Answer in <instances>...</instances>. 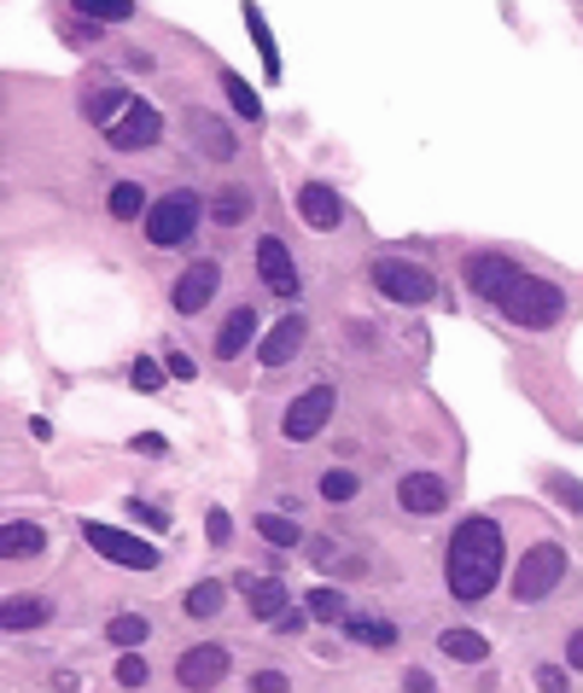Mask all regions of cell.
Here are the masks:
<instances>
[{"label": "cell", "instance_id": "6da1fadb", "mask_svg": "<svg viewBox=\"0 0 583 693\" xmlns=\"http://www.w3.org/2000/svg\"><path fill=\"white\" fill-rule=\"evenodd\" d=\"M502 577V525L490 513H473V519L455 525L449 536V559H444V583L455 601H485Z\"/></svg>", "mask_w": 583, "mask_h": 693}, {"label": "cell", "instance_id": "7a4b0ae2", "mask_svg": "<svg viewBox=\"0 0 583 693\" xmlns=\"http://www.w3.org/2000/svg\"><path fill=\"white\" fill-rule=\"evenodd\" d=\"M490 303L502 310V321H514L525 332H543V326H554L566 315V292L554 286V280H543V274H525V269H514L508 286H502Z\"/></svg>", "mask_w": 583, "mask_h": 693}, {"label": "cell", "instance_id": "3957f363", "mask_svg": "<svg viewBox=\"0 0 583 693\" xmlns=\"http://www.w3.org/2000/svg\"><path fill=\"white\" fill-rule=\"evenodd\" d=\"M561 583H566V548L561 543H537V548H525V559L514 566V601L519 606H537Z\"/></svg>", "mask_w": 583, "mask_h": 693}, {"label": "cell", "instance_id": "277c9868", "mask_svg": "<svg viewBox=\"0 0 583 693\" xmlns=\"http://www.w3.org/2000/svg\"><path fill=\"white\" fill-rule=\"evenodd\" d=\"M198 216H205V204H198V193H187V187L164 193V198L146 211V245H158V251H169V245H187V234L198 227Z\"/></svg>", "mask_w": 583, "mask_h": 693}, {"label": "cell", "instance_id": "5b68a950", "mask_svg": "<svg viewBox=\"0 0 583 693\" xmlns=\"http://www.w3.org/2000/svg\"><path fill=\"white\" fill-rule=\"evenodd\" d=\"M373 286L386 292V303H409V310L438 303V274L409 263V256H379V263H373Z\"/></svg>", "mask_w": 583, "mask_h": 693}, {"label": "cell", "instance_id": "8992f818", "mask_svg": "<svg viewBox=\"0 0 583 693\" xmlns=\"http://www.w3.org/2000/svg\"><path fill=\"white\" fill-rule=\"evenodd\" d=\"M82 536H88V548L99 554V559H111V566H129V572H158V548L146 543V536H135V530H117V525H82Z\"/></svg>", "mask_w": 583, "mask_h": 693}, {"label": "cell", "instance_id": "52a82bcc", "mask_svg": "<svg viewBox=\"0 0 583 693\" xmlns=\"http://www.w3.org/2000/svg\"><path fill=\"white\" fill-rule=\"evenodd\" d=\"M333 402H339V391L333 384H310L303 397H292V408H286V420H281V431H286V443H310L315 431L333 420Z\"/></svg>", "mask_w": 583, "mask_h": 693}, {"label": "cell", "instance_id": "ba28073f", "mask_svg": "<svg viewBox=\"0 0 583 693\" xmlns=\"http://www.w3.org/2000/svg\"><path fill=\"white\" fill-rule=\"evenodd\" d=\"M158 135H164V111H158V106H146V99H135V106H129V111H123V117L106 128V140H111L117 152L158 146Z\"/></svg>", "mask_w": 583, "mask_h": 693}, {"label": "cell", "instance_id": "9c48e42d", "mask_svg": "<svg viewBox=\"0 0 583 693\" xmlns=\"http://www.w3.org/2000/svg\"><path fill=\"white\" fill-rule=\"evenodd\" d=\"M397 507L409 513V519H433V513L449 507V484L438 472H409L397 484Z\"/></svg>", "mask_w": 583, "mask_h": 693}, {"label": "cell", "instance_id": "30bf717a", "mask_svg": "<svg viewBox=\"0 0 583 693\" xmlns=\"http://www.w3.org/2000/svg\"><path fill=\"white\" fill-rule=\"evenodd\" d=\"M216 286H222V269L211 263H193L182 280H175V292H169V303H175V315H198V310H211V297H216Z\"/></svg>", "mask_w": 583, "mask_h": 693}, {"label": "cell", "instance_id": "8fae6325", "mask_svg": "<svg viewBox=\"0 0 583 693\" xmlns=\"http://www.w3.org/2000/svg\"><path fill=\"white\" fill-rule=\"evenodd\" d=\"M298 216L315 227V234H333V227L344 222V198L339 187H327V182H303L298 187Z\"/></svg>", "mask_w": 583, "mask_h": 693}, {"label": "cell", "instance_id": "7c38bea8", "mask_svg": "<svg viewBox=\"0 0 583 693\" xmlns=\"http://www.w3.org/2000/svg\"><path fill=\"white\" fill-rule=\"evenodd\" d=\"M258 274H263V286L274 292V297H298V263H292V251L281 245V240H258Z\"/></svg>", "mask_w": 583, "mask_h": 693}, {"label": "cell", "instance_id": "4fadbf2b", "mask_svg": "<svg viewBox=\"0 0 583 693\" xmlns=\"http://www.w3.org/2000/svg\"><path fill=\"white\" fill-rule=\"evenodd\" d=\"M175 676H182V687L205 693V687H216V682L227 676V653H222V647H187L182 664H175Z\"/></svg>", "mask_w": 583, "mask_h": 693}, {"label": "cell", "instance_id": "5bb4252c", "mask_svg": "<svg viewBox=\"0 0 583 693\" xmlns=\"http://www.w3.org/2000/svg\"><path fill=\"white\" fill-rule=\"evenodd\" d=\"M514 269H519V263H508V256H496V251H473V256H467V286L490 303L502 286H508Z\"/></svg>", "mask_w": 583, "mask_h": 693}, {"label": "cell", "instance_id": "9a60e30c", "mask_svg": "<svg viewBox=\"0 0 583 693\" xmlns=\"http://www.w3.org/2000/svg\"><path fill=\"white\" fill-rule=\"evenodd\" d=\"M251 339H258V310L240 303V310L222 321V332H216V355H222V362H240V355L251 350Z\"/></svg>", "mask_w": 583, "mask_h": 693}, {"label": "cell", "instance_id": "2e32d148", "mask_svg": "<svg viewBox=\"0 0 583 693\" xmlns=\"http://www.w3.org/2000/svg\"><path fill=\"white\" fill-rule=\"evenodd\" d=\"M240 583H245V577H240ZM245 606L258 612L263 624H274V618L292 606V583H281V577H251V583H245Z\"/></svg>", "mask_w": 583, "mask_h": 693}, {"label": "cell", "instance_id": "e0dca14e", "mask_svg": "<svg viewBox=\"0 0 583 693\" xmlns=\"http://www.w3.org/2000/svg\"><path fill=\"white\" fill-rule=\"evenodd\" d=\"M303 332H310V326H303V315H286V321H281V326H274L269 339H263L258 362H263V368H286L292 355L303 350Z\"/></svg>", "mask_w": 583, "mask_h": 693}, {"label": "cell", "instance_id": "ac0fdd59", "mask_svg": "<svg viewBox=\"0 0 583 693\" xmlns=\"http://www.w3.org/2000/svg\"><path fill=\"white\" fill-rule=\"evenodd\" d=\"M41 548H47L41 525H30V519H7V525H0V554H7V559H30Z\"/></svg>", "mask_w": 583, "mask_h": 693}, {"label": "cell", "instance_id": "d6986e66", "mask_svg": "<svg viewBox=\"0 0 583 693\" xmlns=\"http://www.w3.org/2000/svg\"><path fill=\"white\" fill-rule=\"evenodd\" d=\"M438 647H444L449 658H461V664H485V658H490V641L478 635V629H461V624L444 629V635H438Z\"/></svg>", "mask_w": 583, "mask_h": 693}, {"label": "cell", "instance_id": "ffe728a7", "mask_svg": "<svg viewBox=\"0 0 583 693\" xmlns=\"http://www.w3.org/2000/svg\"><path fill=\"white\" fill-rule=\"evenodd\" d=\"M47 618H54V606H47V601H7V606H0V629H41Z\"/></svg>", "mask_w": 583, "mask_h": 693}, {"label": "cell", "instance_id": "44dd1931", "mask_svg": "<svg viewBox=\"0 0 583 693\" xmlns=\"http://www.w3.org/2000/svg\"><path fill=\"white\" fill-rule=\"evenodd\" d=\"M129 106H135V99L123 94V88H94V94L82 99V111H88V117H94L99 128H111V123H117L123 111H129Z\"/></svg>", "mask_w": 583, "mask_h": 693}, {"label": "cell", "instance_id": "7402d4cb", "mask_svg": "<svg viewBox=\"0 0 583 693\" xmlns=\"http://www.w3.org/2000/svg\"><path fill=\"white\" fill-rule=\"evenodd\" d=\"M245 23H251V41H258V53H263V76L281 82V53H274V36H269V23L258 12V0H245Z\"/></svg>", "mask_w": 583, "mask_h": 693}, {"label": "cell", "instance_id": "603a6c76", "mask_svg": "<svg viewBox=\"0 0 583 693\" xmlns=\"http://www.w3.org/2000/svg\"><path fill=\"white\" fill-rule=\"evenodd\" d=\"M76 18H94V23H129L135 18V0H70Z\"/></svg>", "mask_w": 583, "mask_h": 693}, {"label": "cell", "instance_id": "cb8c5ba5", "mask_svg": "<svg viewBox=\"0 0 583 693\" xmlns=\"http://www.w3.org/2000/svg\"><path fill=\"white\" fill-rule=\"evenodd\" d=\"M211 216H216L222 227H240V222L251 216V193H245V187H222V193L211 198Z\"/></svg>", "mask_w": 583, "mask_h": 693}, {"label": "cell", "instance_id": "d4e9b609", "mask_svg": "<svg viewBox=\"0 0 583 693\" xmlns=\"http://www.w3.org/2000/svg\"><path fill=\"white\" fill-rule=\"evenodd\" d=\"M222 601H227V588H222V583H193L182 606H187V618H216Z\"/></svg>", "mask_w": 583, "mask_h": 693}, {"label": "cell", "instance_id": "484cf974", "mask_svg": "<svg viewBox=\"0 0 583 693\" xmlns=\"http://www.w3.org/2000/svg\"><path fill=\"white\" fill-rule=\"evenodd\" d=\"M258 536H269L274 548H298V519H281V513H258Z\"/></svg>", "mask_w": 583, "mask_h": 693}, {"label": "cell", "instance_id": "4316f807", "mask_svg": "<svg viewBox=\"0 0 583 693\" xmlns=\"http://www.w3.org/2000/svg\"><path fill=\"white\" fill-rule=\"evenodd\" d=\"M350 635L362 647H397V624H386V618H350Z\"/></svg>", "mask_w": 583, "mask_h": 693}, {"label": "cell", "instance_id": "83f0119b", "mask_svg": "<svg viewBox=\"0 0 583 693\" xmlns=\"http://www.w3.org/2000/svg\"><path fill=\"white\" fill-rule=\"evenodd\" d=\"M106 635L117 641V647H140V641L152 635V624L140 618V612H123V618H111V624H106Z\"/></svg>", "mask_w": 583, "mask_h": 693}, {"label": "cell", "instance_id": "f1b7e54d", "mask_svg": "<svg viewBox=\"0 0 583 693\" xmlns=\"http://www.w3.org/2000/svg\"><path fill=\"white\" fill-rule=\"evenodd\" d=\"M222 88H227V99H234V111H240L245 123H263V106H258V94H251V88L240 82L234 70H222Z\"/></svg>", "mask_w": 583, "mask_h": 693}, {"label": "cell", "instance_id": "f546056e", "mask_svg": "<svg viewBox=\"0 0 583 693\" xmlns=\"http://www.w3.org/2000/svg\"><path fill=\"white\" fill-rule=\"evenodd\" d=\"M140 211H146V193H140L135 182H117V187H111V216H117V222H135Z\"/></svg>", "mask_w": 583, "mask_h": 693}, {"label": "cell", "instance_id": "4dcf8cb0", "mask_svg": "<svg viewBox=\"0 0 583 693\" xmlns=\"http://www.w3.org/2000/svg\"><path fill=\"white\" fill-rule=\"evenodd\" d=\"M357 490H362V484H357V472H321V496L327 501H357Z\"/></svg>", "mask_w": 583, "mask_h": 693}, {"label": "cell", "instance_id": "1f68e13d", "mask_svg": "<svg viewBox=\"0 0 583 693\" xmlns=\"http://www.w3.org/2000/svg\"><path fill=\"white\" fill-rule=\"evenodd\" d=\"M310 618H321V624L344 618V595H339V588H315V595H310Z\"/></svg>", "mask_w": 583, "mask_h": 693}, {"label": "cell", "instance_id": "d6a6232c", "mask_svg": "<svg viewBox=\"0 0 583 693\" xmlns=\"http://www.w3.org/2000/svg\"><path fill=\"white\" fill-rule=\"evenodd\" d=\"M129 379H135V391H164L169 368H164V362H152V355H140V362L129 368Z\"/></svg>", "mask_w": 583, "mask_h": 693}, {"label": "cell", "instance_id": "836d02e7", "mask_svg": "<svg viewBox=\"0 0 583 693\" xmlns=\"http://www.w3.org/2000/svg\"><path fill=\"white\" fill-rule=\"evenodd\" d=\"M117 682H123V687H140V682H146V658H140L135 647L117 658Z\"/></svg>", "mask_w": 583, "mask_h": 693}, {"label": "cell", "instance_id": "e575fe53", "mask_svg": "<svg viewBox=\"0 0 583 693\" xmlns=\"http://www.w3.org/2000/svg\"><path fill=\"white\" fill-rule=\"evenodd\" d=\"M298 629H310V606H286L274 618V635H298Z\"/></svg>", "mask_w": 583, "mask_h": 693}, {"label": "cell", "instance_id": "d590c367", "mask_svg": "<svg viewBox=\"0 0 583 693\" xmlns=\"http://www.w3.org/2000/svg\"><path fill=\"white\" fill-rule=\"evenodd\" d=\"M251 693H286V671H258L251 676Z\"/></svg>", "mask_w": 583, "mask_h": 693}, {"label": "cell", "instance_id": "8d00e7d4", "mask_svg": "<svg viewBox=\"0 0 583 693\" xmlns=\"http://www.w3.org/2000/svg\"><path fill=\"white\" fill-rule=\"evenodd\" d=\"M537 687H543V693H566V671H561V664H543V671H537Z\"/></svg>", "mask_w": 583, "mask_h": 693}, {"label": "cell", "instance_id": "74e56055", "mask_svg": "<svg viewBox=\"0 0 583 693\" xmlns=\"http://www.w3.org/2000/svg\"><path fill=\"white\" fill-rule=\"evenodd\" d=\"M164 368H169V379H193V355L169 350V355H164Z\"/></svg>", "mask_w": 583, "mask_h": 693}, {"label": "cell", "instance_id": "f35d334b", "mask_svg": "<svg viewBox=\"0 0 583 693\" xmlns=\"http://www.w3.org/2000/svg\"><path fill=\"white\" fill-rule=\"evenodd\" d=\"M129 513H135L140 525H152V530H164V525H169L164 513H158V507H146V501H129Z\"/></svg>", "mask_w": 583, "mask_h": 693}, {"label": "cell", "instance_id": "ab89813d", "mask_svg": "<svg viewBox=\"0 0 583 693\" xmlns=\"http://www.w3.org/2000/svg\"><path fill=\"white\" fill-rule=\"evenodd\" d=\"M402 693H438V687H433L426 671H409V676H402Z\"/></svg>", "mask_w": 583, "mask_h": 693}, {"label": "cell", "instance_id": "60d3db41", "mask_svg": "<svg viewBox=\"0 0 583 693\" xmlns=\"http://www.w3.org/2000/svg\"><path fill=\"white\" fill-rule=\"evenodd\" d=\"M135 449H140V455H164V438H158V431H140Z\"/></svg>", "mask_w": 583, "mask_h": 693}, {"label": "cell", "instance_id": "b9f144b4", "mask_svg": "<svg viewBox=\"0 0 583 693\" xmlns=\"http://www.w3.org/2000/svg\"><path fill=\"white\" fill-rule=\"evenodd\" d=\"M227 530H234V525H227V513L216 507V513H211V543H227Z\"/></svg>", "mask_w": 583, "mask_h": 693}, {"label": "cell", "instance_id": "7bdbcfd3", "mask_svg": "<svg viewBox=\"0 0 583 693\" xmlns=\"http://www.w3.org/2000/svg\"><path fill=\"white\" fill-rule=\"evenodd\" d=\"M566 658H572V671H583V629H572V641H566Z\"/></svg>", "mask_w": 583, "mask_h": 693}]
</instances>
